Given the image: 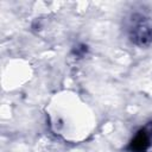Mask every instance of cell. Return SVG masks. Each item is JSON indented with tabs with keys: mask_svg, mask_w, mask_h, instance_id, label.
<instances>
[{
	"mask_svg": "<svg viewBox=\"0 0 152 152\" xmlns=\"http://www.w3.org/2000/svg\"><path fill=\"white\" fill-rule=\"evenodd\" d=\"M129 40L138 46H147L152 43V21L141 13H133L127 21Z\"/></svg>",
	"mask_w": 152,
	"mask_h": 152,
	"instance_id": "obj_1",
	"label": "cell"
}]
</instances>
